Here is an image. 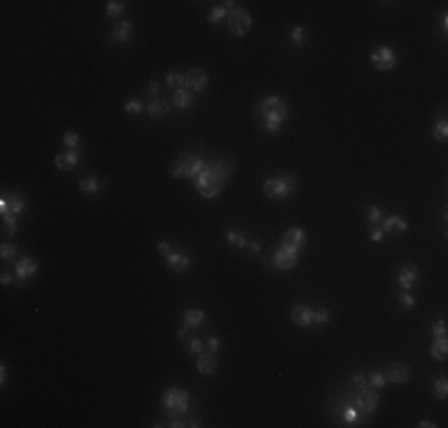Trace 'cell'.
Returning <instances> with one entry per match:
<instances>
[{
	"label": "cell",
	"mask_w": 448,
	"mask_h": 428,
	"mask_svg": "<svg viewBox=\"0 0 448 428\" xmlns=\"http://www.w3.org/2000/svg\"><path fill=\"white\" fill-rule=\"evenodd\" d=\"M432 393H434L437 400H446V395H448V378H446V376H439L437 381H434Z\"/></svg>",
	"instance_id": "f1b7e54d"
},
{
	"label": "cell",
	"mask_w": 448,
	"mask_h": 428,
	"mask_svg": "<svg viewBox=\"0 0 448 428\" xmlns=\"http://www.w3.org/2000/svg\"><path fill=\"white\" fill-rule=\"evenodd\" d=\"M79 188L84 193H88V195H96V193L103 188V183H100L96 176H84V179L79 181Z\"/></svg>",
	"instance_id": "83f0119b"
},
{
	"label": "cell",
	"mask_w": 448,
	"mask_h": 428,
	"mask_svg": "<svg viewBox=\"0 0 448 428\" xmlns=\"http://www.w3.org/2000/svg\"><path fill=\"white\" fill-rule=\"evenodd\" d=\"M291 38H294V45H298V48H305L307 41H310V36H307V31L303 26H296L291 31Z\"/></svg>",
	"instance_id": "1f68e13d"
},
{
	"label": "cell",
	"mask_w": 448,
	"mask_h": 428,
	"mask_svg": "<svg viewBox=\"0 0 448 428\" xmlns=\"http://www.w3.org/2000/svg\"><path fill=\"white\" fill-rule=\"evenodd\" d=\"M296 262H298V255L291 252V250H286V247H274L272 252H270V259H267V264L274 267L277 271H289V269L296 267Z\"/></svg>",
	"instance_id": "52a82bcc"
},
{
	"label": "cell",
	"mask_w": 448,
	"mask_h": 428,
	"mask_svg": "<svg viewBox=\"0 0 448 428\" xmlns=\"http://www.w3.org/2000/svg\"><path fill=\"white\" fill-rule=\"evenodd\" d=\"M132 33H134V26H132V21H120L117 26H115V31H112V41H117V43H127L129 38H132Z\"/></svg>",
	"instance_id": "7402d4cb"
},
{
	"label": "cell",
	"mask_w": 448,
	"mask_h": 428,
	"mask_svg": "<svg viewBox=\"0 0 448 428\" xmlns=\"http://www.w3.org/2000/svg\"><path fill=\"white\" fill-rule=\"evenodd\" d=\"M401 307H403V310H413V307H415V298H413V295H410V290H401Z\"/></svg>",
	"instance_id": "b9f144b4"
},
{
	"label": "cell",
	"mask_w": 448,
	"mask_h": 428,
	"mask_svg": "<svg viewBox=\"0 0 448 428\" xmlns=\"http://www.w3.org/2000/svg\"><path fill=\"white\" fill-rule=\"evenodd\" d=\"M253 26V19H251V12L246 10H231L229 12V31L234 36H246V33L251 31Z\"/></svg>",
	"instance_id": "9c48e42d"
},
{
	"label": "cell",
	"mask_w": 448,
	"mask_h": 428,
	"mask_svg": "<svg viewBox=\"0 0 448 428\" xmlns=\"http://www.w3.org/2000/svg\"><path fill=\"white\" fill-rule=\"evenodd\" d=\"M446 31H448V17L444 14V19H441V33L446 36Z\"/></svg>",
	"instance_id": "f5cc1de1"
},
{
	"label": "cell",
	"mask_w": 448,
	"mask_h": 428,
	"mask_svg": "<svg viewBox=\"0 0 448 428\" xmlns=\"http://www.w3.org/2000/svg\"><path fill=\"white\" fill-rule=\"evenodd\" d=\"M0 257H2V262H10L17 257V245H10V243H5V245L0 247Z\"/></svg>",
	"instance_id": "60d3db41"
},
{
	"label": "cell",
	"mask_w": 448,
	"mask_h": 428,
	"mask_svg": "<svg viewBox=\"0 0 448 428\" xmlns=\"http://www.w3.org/2000/svg\"><path fill=\"white\" fill-rule=\"evenodd\" d=\"M157 250H160V255H162V257H169L172 252H174V247L169 245V243H160V245H157Z\"/></svg>",
	"instance_id": "681fc988"
},
{
	"label": "cell",
	"mask_w": 448,
	"mask_h": 428,
	"mask_svg": "<svg viewBox=\"0 0 448 428\" xmlns=\"http://www.w3.org/2000/svg\"><path fill=\"white\" fill-rule=\"evenodd\" d=\"M186 331H188V326H184V328H179V331H176V335H179V338H184V335H186Z\"/></svg>",
	"instance_id": "91938a15"
},
{
	"label": "cell",
	"mask_w": 448,
	"mask_h": 428,
	"mask_svg": "<svg viewBox=\"0 0 448 428\" xmlns=\"http://www.w3.org/2000/svg\"><path fill=\"white\" fill-rule=\"evenodd\" d=\"M432 136H434V140H439V143H446V138H448V121L446 119H439L437 126L432 128Z\"/></svg>",
	"instance_id": "f546056e"
},
{
	"label": "cell",
	"mask_w": 448,
	"mask_h": 428,
	"mask_svg": "<svg viewBox=\"0 0 448 428\" xmlns=\"http://www.w3.org/2000/svg\"><path fill=\"white\" fill-rule=\"evenodd\" d=\"M246 247L251 250L253 255H258V252H260V245H258V243H246Z\"/></svg>",
	"instance_id": "816d5d0a"
},
{
	"label": "cell",
	"mask_w": 448,
	"mask_h": 428,
	"mask_svg": "<svg viewBox=\"0 0 448 428\" xmlns=\"http://www.w3.org/2000/svg\"><path fill=\"white\" fill-rule=\"evenodd\" d=\"M227 240H229L234 247H246V243H248L246 235L241 233V231H236V228H229V231H227Z\"/></svg>",
	"instance_id": "836d02e7"
},
{
	"label": "cell",
	"mask_w": 448,
	"mask_h": 428,
	"mask_svg": "<svg viewBox=\"0 0 448 428\" xmlns=\"http://www.w3.org/2000/svg\"><path fill=\"white\" fill-rule=\"evenodd\" d=\"M329 319H331V314H329L327 307H319V310L315 312V323H319V326L329 323Z\"/></svg>",
	"instance_id": "7bdbcfd3"
},
{
	"label": "cell",
	"mask_w": 448,
	"mask_h": 428,
	"mask_svg": "<svg viewBox=\"0 0 448 428\" xmlns=\"http://www.w3.org/2000/svg\"><path fill=\"white\" fill-rule=\"evenodd\" d=\"M198 374L203 376H212L217 371V359H215V354L212 352H200L198 354Z\"/></svg>",
	"instance_id": "ffe728a7"
},
{
	"label": "cell",
	"mask_w": 448,
	"mask_h": 428,
	"mask_svg": "<svg viewBox=\"0 0 448 428\" xmlns=\"http://www.w3.org/2000/svg\"><path fill=\"white\" fill-rule=\"evenodd\" d=\"M291 319H294L296 326L307 328V326L315 323V310L307 307V305H294V307H291Z\"/></svg>",
	"instance_id": "2e32d148"
},
{
	"label": "cell",
	"mask_w": 448,
	"mask_h": 428,
	"mask_svg": "<svg viewBox=\"0 0 448 428\" xmlns=\"http://www.w3.org/2000/svg\"><path fill=\"white\" fill-rule=\"evenodd\" d=\"M2 233H5V235H14V233H17V216H7V214H2Z\"/></svg>",
	"instance_id": "8d00e7d4"
},
{
	"label": "cell",
	"mask_w": 448,
	"mask_h": 428,
	"mask_svg": "<svg viewBox=\"0 0 448 428\" xmlns=\"http://www.w3.org/2000/svg\"><path fill=\"white\" fill-rule=\"evenodd\" d=\"M210 164H212V169L217 171L222 179H229L231 171H234V160H229V157H224V160H217V162H210Z\"/></svg>",
	"instance_id": "4316f807"
},
{
	"label": "cell",
	"mask_w": 448,
	"mask_h": 428,
	"mask_svg": "<svg viewBox=\"0 0 448 428\" xmlns=\"http://www.w3.org/2000/svg\"><path fill=\"white\" fill-rule=\"evenodd\" d=\"M224 183H227V179H222L217 171L212 169V164H210V162H208V167H205V169L196 176V188L200 191V195H203L205 200L217 198L219 191L224 188Z\"/></svg>",
	"instance_id": "7a4b0ae2"
},
{
	"label": "cell",
	"mask_w": 448,
	"mask_h": 428,
	"mask_svg": "<svg viewBox=\"0 0 448 428\" xmlns=\"http://www.w3.org/2000/svg\"><path fill=\"white\" fill-rule=\"evenodd\" d=\"M188 407H191V395L186 393L184 388H169V390H164L162 393V409L167 414H186L188 412Z\"/></svg>",
	"instance_id": "5b68a950"
},
{
	"label": "cell",
	"mask_w": 448,
	"mask_h": 428,
	"mask_svg": "<svg viewBox=\"0 0 448 428\" xmlns=\"http://www.w3.org/2000/svg\"><path fill=\"white\" fill-rule=\"evenodd\" d=\"M0 283H2V286L12 283V276H10V274H2V276H0Z\"/></svg>",
	"instance_id": "db71d44e"
},
{
	"label": "cell",
	"mask_w": 448,
	"mask_h": 428,
	"mask_svg": "<svg viewBox=\"0 0 448 428\" xmlns=\"http://www.w3.org/2000/svg\"><path fill=\"white\" fill-rule=\"evenodd\" d=\"M350 383H353V388H367V376L365 374H353L350 376Z\"/></svg>",
	"instance_id": "ee69618b"
},
{
	"label": "cell",
	"mask_w": 448,
	"mask_h": 428,
	"mask_svg": "<svg viewBox=\"0 0 448 428\" xmlns=\"http://www.w3.org/2000/svg\"><path fill=\"white\" fill-rule=\"evenodd\" d=\"M146 112L150 114L153 119H164L169 112H172V105L167 103V100H162V98H155V100H150L148 103V107H146Z\"/></svg>",
	"instance_id": "d6986e66"
},
{
	"label": "cell",
	"mask_w": 448,
	"mask_h": 428,
	"mask_svg": "<svg viewBox=\"0 0 448 428\" xmlns=\"http://www.w3.org/2000/svg\"><path fill=\"white\" fill-rule=\"evenodd\" d=\"M5 381H7V371H5V366H2V369H0V383H5Z\"/></svg>",
	"instance_id": "680465c9"
},
{
	"label": "cell",
	"mask_w": 448,
	"mask_h": 428,
	"mask_svg": "<svg viewBox=\"0 0 448 428\" xmlns=\"http://www.w3.org/2000/svg\"><path fill=\"white\" fill-rule=\"evenodd\" d=\"M432 333L434 335H446V319H439L434 326H432Z\"/></svg>",
	"instance_id": "7dc6e473"
},
{
	"label": "cell",
	"mask_w": 448,
	"mask_h": 428,
	"mask_svg": "<svg viewBox=\"0 0 448 428\" xmlns=\"http://www.w3.org/2000/svg\"><path fill=\"white\" fill-rule=\"evenodd\" d=\"M24 207H26V203H24V198L19 195V193H2V198H0V212L2 214H7V216H19V214L24 212Z\"/></svg>",
	"instance_id": "30bf717a"
},
{
	"label": "cell",
	"mask_w": 448,
	"mask_h": 428,
	"mask_svg": "<svg viewBox=\"0 0 448 428\" xmlns=\"http://www.w3.org/2000/svg\"><path fill=\"white\" fill-rule=\"evenodd\" d=\"M157 93H160V86H157V81H148V96H150V100H155V98H157Z\"/></svg>",
	"instance_id": "c3c4849f"
},
{
	"label": "cell",
	"mask_w": 448,
	"mask_h": 428,
	"mask_svg": "<svg viewBox=\"0 0 448 428\" xmlns=\"http://www.w3.org/2000/svg\"><path fill=\"white\" fill-rule=\"evenodd\" d=\"M382 228H384V233H389V235H403L405 231H408V224H405L403 216L391 214V216L382 219Z\"/></svg>",
	"instance_id": "e0dca14e"
},
{
	"label": "cell",
	"mask_w": 448,
	"mask_h": 428,
	"mask_svg": "<svg viewBox=\"0 0 448 428\" xmlns=\"http://www.w3.org/2000/svg\"><path fill=\"white\" fill-rule=\"evenodd\" d=\"M219 350V338H215V335H212V338H208V352H217Z\"/></svg>",
	"instance_id": "f907efd6"
},
{
	"label": "cell",
	"mask_w": 448,
	"mask_h": 428,
	"mask_svg": "<svg viewBox=\"0 0 448 428\" xmlns=\"http://www.w3.org/2000/svg\"><path fill=\"white\" fill-rule=\"evenodd\" d=\"M386 385V378H384L382 371H374V374L367 376V388H372V390H379V388H384Z\"/></svg>",
	"instance_id": "e575fe53"
},
{
	"label": "cell",
	"mask_w": 448,
	"mask_h": 428,
	"mask_svg": "<svg viewBox=\"0 0 448 428\" xmlns=\"http://www.w3.org/2000/svg\"><path fill=\"white\" fill-rule=\"evenodd\" d=\"M382 210H379V207H377V205H370V207H367V221H370L372 226H379L382 224Z\"/></svg>",
	"instance_id": "74e56055"
},
{
	"label": "cell",
	"mask_w": 448,
	"mask_h": 428,
	"mask_svg": "<svg viewBox=\"0 0 448 428\" xmlns=\"http://www.w3.org/2000/svg\"><path fill=\"white\" fill-rule=\"evenodd\" d=\"M307 245V235L303 228H289L284 233V238H282V247H286V250H291V252H300L303 247Z\"/></svg>",
	"instance_id": "7c38bea8"
},
{
	"label": "cell",
	"mask_w": 448,
	"mask_h": 428,
	"mask_svg": "<svg viewBox=\"0 0 448 428\" xmlns=\"http://www.w3.org/2000/svg\"><path fill=\"white\" fill-rule=\"evenodd\" d=\"M341 417H343V421H346V426H362V424H360V421H362V414L353 405H346V407H343V414H341Z\"/></svg>",
	"instance_id": "484cf974"
},
{
	"label": "cell",
	"mask_w": 448,
	"mask_h": 428,
	"mask_svg": "<svg viewBox=\"0 0 448 428\" xmlns=\"http://www.w3.org/2000/svg\"><path fill=\"white\" fill-rule=\"evenodd\" d=\"M186 426H191V428H198V426H200V419H198V417H196V419H191V421H188V424H186Z\"/></svg>",
	"instance_id": "6f0895ef"
},
{
	"label": "cell",
	"mask_w": 448,
	"mask_h": 428,
	"mask_svg": "<svg viewBox=\"0 0 448 428\" xmlns=\"http://www.w3.org/2000/svg\"><path fill=\"white\" fill-rule=\"evenodd\" d=\"M370 62L374 64L377 69H382V72H389V69H396V64H398V55H396L391 48H386V45H379L377 50H372Z\"/></svg>",
	"instance_id": "ba28073f"
},
{
	"label": "cell",
	"mask_w": 448,
	"mask_h": 428,
	"mask_svg": "<svg viewBox=\"0 0 448 428\" xmlns=\"http://www.w3.org/2000/svg\"><path fill=\"white\" fill-rule=\"evenodd\" d=\"M186 352H188V354L205 352V342L200 340V338H191V340H188V345H186Z\"/></svg>",
	"instance_id": "f35d334b"
},
{
	"label": "cell",
	"mask_w": 448,
	"mask_h": 428,
	"mask_svg": "<svg viewBox=\"0 0 448 428\" xmlns=\"http://www.w3.org/2000/svg\"><path fill=\"white\" fill-rule=\"evenodd\" d=\"M38 274V262L31 259V257H26V259H19L17 264H14V276H17V288H22L24 281L26 278H31Z\"/></svg>",
	"instance_id": "4fadbf2b"
},
{
	"label": "cell",
	"mask_w": 448,
	"mask_h": 428,
	"mask_svg": "<svg viewBox=\"0 0 448 428\" xmlns=\"http://www.w3.org/2000/svg\"><path fill=\"white\" fill-rule=\"evenodd\" d=\"M174 107L176 109H191L193 107V96L188 93V88L174 91Z\"/></svg>",
	"instance_id": "cb8c5ba5"
},
{
	"label": "cell",
	"mask_w": 448,
	"mask_h": 428,
	"mask_svg": "<svg viewBox=\"0 0 448 428\" xmlns=\"http://www.w3.org/2000/svg\"><path fill=\"white\" fill-rule=\"evenodd\" d=\"M384 235H386V233H384L382 226H374V228L370 231V240H372V243H382Z\"/></svg>",
	"instance_id": "bcb514c9"
},
{
	"label": "cell",
	"mask_w": 448,
	"mask_h": 428,
	"mask_svg": "<svg viewBox=\"0 0 448 428\" xmlns=\"http://www.w3.org/2000/svg\"><path fill=\"white\" fill-rule=\"evenodd\" d=\"M286 114H289V107L279 96H270L263 98L258 105H255V117H258V124L263 128L265 133H277L279 128L284 126Z\"/></svg>",
	"instance_id": "6da1fadb"
},
{
	"label": "cell",
	"mask_w": 448,
	"mask_h": 428,
	"mask_svg": "<svg viewBox=\"0 0 448 428\" xmlns=\"http://www.w3.org/2000/svg\"><path fill=\"white\" fill-rule=\"evenodd\" d=\"M203 321H205V312H203V310H196V307L186 310V314H184V326H188V328H196V326H200Z\"/></svg>",
	"instance_id": "d4e9b609"
},
{
	"label": "cell",
	"mask_w": 448,
	"mask_h": 428,
	"mask_svg": "<svg viewBox=\"0 0 448 428\" xmlns=\"http://www.w3.org/2000/svg\"><path fill=\"white\" fill-rule=\"evenodd\" d=\"M420 426H422V428H434L437 424H432L429 419H422V421H420Z\"/></svg>",
	"instance_id": "9f6ffc18"
},
{
	"label": "cell",
	"mask_w": 448,
	"mask_h": 428,
	"mask_svg": "<svg viewBox=\"0 0 448 428\" xmlns=\"http://www.w3.org/2000/svg\"><path fill=\"white\" fill-rule=\"evenodd\" d=\"M205 167H208V162L203 160L200 155H196V152H186V155L179 157V162H176L174 167L169 169V174H172L174 179L186 176V179H193V181H196V176L205 169Z\"/></svg>",
	"instance_id": "3957f363"
},
{
	"label": "cell",
	"mask_w": 448,
	"mask_h": 428,
	"mask_svg": "<svg viewBox=\"0 0 448 428\" xmlns=\"http://www.w3.org/2000/svg\"><path fill=\"white\" fill-rule=\"evenodd\" d=\"M208 84H210V76L205 69L193 67V69L186 72V88H188V91H205Z\"/></svg>",
	"instance_id": "9a60e30c"
},
{
	"label": "cell",
	"mask_w": 448,
	"mask_h": 428,
	"mask_svg": "<svg viewBox=\"0 0 448 428\" xmlns=\"http://www.w3.org/2000/svg\"><path fill=\"white\" fill-rule=\"evenodd\" d=\"M65 143H67V148H69V150H77V145H79V133H74V131H67V133H65Z\"/></svg>",
	"instance_id": "f6af8a7d"
},
{
	"label": "cell",
	"mask_w": 448,
	"mask_h": 428,
	"mask_svg": "<svg viewBox=\"0 0 448 428\" xmlns=\"http://www.w3.org/2000/svg\"><path fill=\"white\" fill-rule=\"evenodd\" d=\"M231 5H234V2H222V5H217V7H215V10L208 14L210 24H217V21L222 19L224 14H227V10H231Z\"/></svg>",
	"instance_id": "d6a6232c"
},
{
	"label": "cell",
	"mask_w": 448,
	"mask_h": 428,
	"mask_svg": "<svg viewBox=\"0 0 448 428\" xmlns=\"http://www.w3.org/2000/svg\"><path fill=\"white\" fill-rule=\"evenodd\" d=\"M127 7V2H122V0H112L108 2V17H120L122 12Z\"/></svg>",
	"instance_id": "ab89813d"
},
{
	"label": "cell",
	"mask_w": 448,
	"mask_h": 428,
	"mask_svg": "<svg viewBox=\"0 0 448 428\" xmlns=\"http://www.w3.org/2000/svg\"><path fill=\"white\" fill-rule=\"evenodd\" d=\"M124 112H127V114H141V112H146V105H143V100H139V98H132V100L124 105Z\"/></svg>",
	"instance_id": "d590c367"
},
{
	"label": "cell",
	"mask_w": 448,
	"mask_h": 428,
	"mask_svg": "<svg viewBox=\"0 0 448 428\" xmlns=\"http://www.w3.org/2000/svg\"><path fill=\"white\" fill-rule=\"evenodd\" d=\"M167 86L174 88V91L186 88V74H181V72H169V74H167Z\"/></svg>",
	"instance_id": "4dcf8cb0"
},
{
	"label": "cell",
	"mask_w": 448,
	"mask_h": 428,
	"mask_svg": "<svg viewBox=\"0 0 448 428\" xmlns=\"http://www.w3.org/2000/svg\"><path fill=\"white\" fill-rule=\"evenodd\" d=\"M346 405H353L362 417H370V414L377 412V407H379V395H377V390H372V388H360L355 395L346 400Z\"/></svg>",
	"instance_id": "8992f818"
},
{
	"label": "cell",
	"mask_w": 448,
	"mask_h": 428,
	"mask_svg": "<svg viewBox=\"0 0 448 428\" xmlns=\"http://www.w3.org/2000/svg\"><path fill=\"white\" fill-rule=\"evenodd\" d=\"M384 378H386V383H405L408 378H410V366L405 362H396V364H389V369L386 371H382Z\"/></svg>",
	"instance_id": "5bb4252c"
},
{
	"label": "cell",
	"mask_w": 448,
	"mask_h": 428,
	"mask_svg": "<svg viewBox=\"0 0 448 428\" xmlns=\"http://www.w3.org/2000/svg\"><path fill=\"white\" fill-rule=\"evenodd\" d=\"M429 354L439 359V362H444L448 357V340L446 335H434V340H432V347H429Z\"/></svg>",
	"instance_id": "44dd1931"
},
{
	"label": "cell",
	"mask_w": 448,
	"mask_h": 428,
	"mask_svg": "<svg viewBox=\"0 0 448 428\" xmlns=\"http://www.w3.org/2000/svg\"><path fill=\"white\" fill-rule=\"evenodd\" d=\"M79 160H81L79 150H67V152H60V155L55 157V167L60 171H72L79 164Z\"/></svg>",
	"instance_id": "ac0fdd59"
},
{
	"label": "cell",
	"mask_w": 448,
	"mask_h": 428,
	"mask_svg": "<svg viewBox=\"0 0 448 428\" xmlns=\"http://www.w3.org/2000/svg\"><path fill=\"white\" fill-rule=\"evenodd\" d=\"M417 283H420V269L415 264H403L396 276V286L401 290H413Z\"/></svg>",
	"instance_id": "8fae6325"
},
{
	"label": "cell",
	"mask_w": 448,
	"mask_h": 428,
	"mask_svg": "<svg viewBox=\"0 0 448 428\" xmlns=\"http://www.w3.org/2000/svg\"><path fill=\"white\" fill-rule=\"evenodd\" d=\"M167 426H172V428H181V426H186L184 421H179V419H174V421H169Z\"/></svg>",
	"instance_id": "11a10c76"
},
{
	"label": "cell",
	"mask_w": 448,
	"mask_h": 428,
	"mask_svg": "<svg viewBox=\"0 0 448 428\" xmlns=\"http://www.w3.org/2000/svg\"><path fill=\"white\" fill-rule=\"evenodd\" d=\"M298 186L294 174H282V176H274V179H267L265 181V195L270 200H286L294 188Z\"/></svg>",
	"instance_id": "277c9868"
},
{
	"label": "cell",
	"mask_w": 448,
	"mask_h": 428,
	"mask_svg": "<svg viewBox=\"0 0 448 428\" xmlns=\"http://www.w3.org/2000/svg\"><path fill=\"white\" fill-rule=\"evenodd\" d=\"M167 264H169L172 271L181 274V271H186V269L191 267V259H188L186 255H181V252H172V255L167 257Z\"/></svg>",
	"instance_id": "603a6c76"
}]
</instances>
